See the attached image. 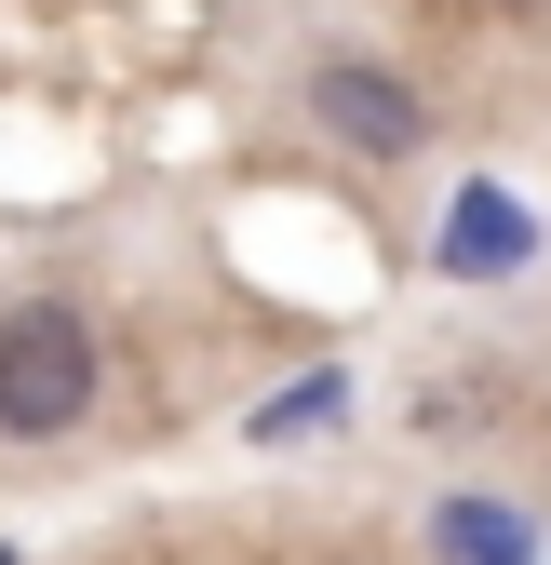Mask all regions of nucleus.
<instances>
[{
	"instance_id": "nucleus-1",
	"label": "nucleus",
	"mask_w": 551,
	"mask_h": 565,
	"mask_svg": "<svg viewBox=\"0 0 551 565\" xmlns=\"http://www.w3.org/2000/svg\"><path fill=\"white\" fill-rule=\"evenodd\" d=\"M95 323L67 310V297H14L0 310V431L14 445H54V431H82L95 417Z\"/></svg>"
},
{
	"instance_id": "nucleus-2",
	"label": "nucleus",
	"mask_w": 551,
	"mask_h": 565,
	"mask_svg": "<svg viewBox=\"0 0 551 565\" xmlns=\"http://www.w3.org/2000/svg\"><path fill=\"white\" fill-rule=\"evenodd\" d=\"M310 108H323L336 149H364V162H390V149H418V135H431V108L403 95L390 67H364V54H310Z\"/></svg>"
},
{
	"instance_id": "nucleus-3",
	"label": "nucleus",
	"mask_w": 551,
	"mask_h": 565,
	"mask_svg": "<svg viewBox=\"0 0 551 565\" xmlns=\"http://www.w3.org/2000/svg\"><path fill=\"white\" fill-rule=\"evenodd\" d=\"M498 256H525V216L471 189V202H457V269H498Z\"/></svg>"
}]
</instances>
